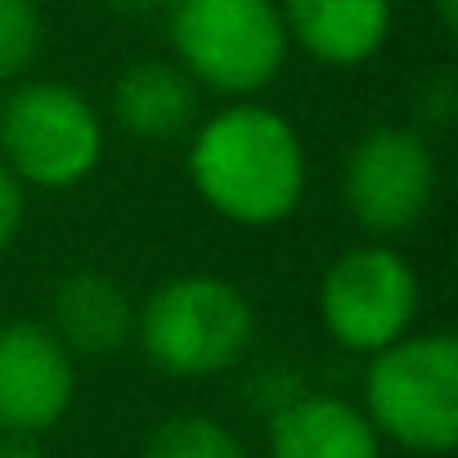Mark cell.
<instances>
[{
  "label": "cell",
  "instance_id": "e0dca14e",
  "mask_svg": "<svg viewBox=\"0 0 458 458\" xmlns=\"http://www.w3.org/2000/svg\"><path fill=\"white\" fill-rule=\"evenodd\" d=\"M0 458H46L37 436H0Z\"/></svg>",
  "mask_w": 458,
  "mask_h": 458
},
{
  "label": "cell",
  "instance_id": "5bb4252c",
  "mask_svg": "<svg viewBox=\"0 0 458 458\" xmlns=\"http://www.w3.org/2000/svg\"><path fill=\"white\" fill-rule=\"evenodd\" d=\"M41 55L37 0H0V81L23 77Z\"/></svg>",
  "mask_w": 458,
  "mask_h": 458
},
{
  "label": "cell",
  "instance_id": "5b68a950",
  "mask_svg": "<svg viewBox=\"0 0 458 458\" xmlns=\"http://www.w3.org/2000/svg\"><path fill=\"white\" fill-rule=\"evenodd\" d=\"M0 162L23 189H72L104 162V122L81 90L28 81L0 104Z\"/></svg>",
  "mask_w": 458,
  "mask_h": 458
},
{
  "label": "cell",
  "instance_id": "7a4b0ae2",
  "mask_svg": "<svg viewBox=\"0 0 458 458\" xmlns=\"http://www.w3.org/2000/svg\"><path fill=\"white\" fill-rule=\"evenodd\" d=\"M135 337L166 377H216L234 369L257 337V310L220 275H175L135 310Z\"/></svg>",
  "mask_w": 458,
  "mask_h": 458
},
{
  "label": "cell",
  "instance_id": "6da1fadb",
  "mask_svg": "<svg viewBox=\"0 0 458 458\" xmlns=\"http://www.w3.org/2000/svg\"><path fill=\"white\" fill-rule=\"evenodd\" d=\"M189 180L216 216L266 229L297 211L306 193V148L284 113L239 99L193 131Z\"/></svg>",
  "mask_w": 458,
  "mask_h": 458
},
{
  "label": "cell",
  "instance_id": "ba28073f",
  "mask_svg": "<svg viewBox=\"0 0 458 458\" xmlns=\"http://www.w3.org/2000/svg\"><path fill=\"white\" fill-rule=\"evenodd\" d=\"M72 395L77 364L46 324H0V436L50 431L72 409Z\"/></svg>",
  "mask_w": 458,
  "mask_h": 458
},
{
  "label": "cell",
  "instance_id": "8992f818",
  "mask_svg": "<svg viewBox=\"0 0 458 458\" xmlns=\"http://www.w3.org/2000/svg\"><path fill=\"white\" fill-rule=\"evenodd\" d=\"M418 301L422 293L413 266L386 243L342 252L319 284V319L328 337L355 355H373L413 333Z\"/></svg>",
  "mask_w": 458,
  "mask_h": 458
},
{
  "label": "cell",
  "instance_id": "d6986e66",
  "mask_svg": "<svg viewBox=\"0 0 458 458\" xmlns=\"http://www.w3.org/2000/svg\"><path fill=\"white\" fill-rule=\"evenodd\" d=\"M436 14H440V28L454 32L458 28V0H436Z\"/></svg>",
  "mask_w": 458,
  "mask_h": 458
},
{
  "label": "cell",
  "instance_id": "277c9868",
  "mask_svg": "<svg viewBox=\"0 0 458 458\" xmlns=\"http://www.w3.org/2000/svg\"><path fill=\"white\" fill-rule=\"evenodd\" d=\"M175 64L216 95L248 99L288 64V28L279 0H175Z\"/></svg>",
  "mask_w": 458,
  "mask_h": 458
},
{
  "label": "cell",
  "instance_id": "52a82bcc",
  "mask_svg": "<svg viewBox=\"0 0 458 458\" xmlns=\"http://www.w3.org/2000/svg\"><path fill=\"white\" fill-rule=\"evenodd\" d=\"M436 153L422 140V131L409 126H373L355 140L346 171H342V198L351 216L377 239L413 229L431 202H436Z\"/></svg>",
  "mask_w": 458,
  "mask_h": 458
},
{
  "label": "cell",
  "instance_id": "8fae6325",
  "mask_svg": "<svg viewBox=\"0 0 458 458\" xmlns=\"http://www.w3.org/2000/svg\"><path fill=\"white\" fill-rule=\"evenodd\" d=\"M270 458H382V436L342 395H293L270 413Z\"/></svg>",
  "mask_w": 458,
  "mask_h": 458
},
{
  "label": "cell",
  "instance_id": "7c38bea8",
  "mask_svg": "<svg viewBox=\"0 0 458 458\" xmlns=\"http://www.w3.org/2000/svg\"><path fill=\"white\" fill-rule=\"evenodd\" d=\"M113 117L144 144L180 140L198 117V86L171 59H140L113 86Z\"/></svg>",
  "mask_w": 458,
  "mask_h": 458
},
{
  "label": "cell",
  "instance_id": "2e32d148",
  "mask_svg": "<svg viewBox=\"0 0 458 458\" xmlns=\"http://www.w3.org/2000/svg\"><path fill=\"white\" fill-rule=\"evenodd\" d=\"M454 108H458V95H454V86H449V77H436L431 86H422V95H418V117L422 122H449L454 117Z\"/></svg>",
  "mask_w": 458,
  "mask_h": 458
},
{
  "label": "cell",
  "instance_id": "9c48e42d",
  "mask_svg": "<svg viewBox=\"0 0 458 458\" xmlns=\"http://www.w3.org/2000/svg\"><path fill=\"white\" fill-rule=\"evenodd\" d=\"M288 41L328 68L369 64L391 37V0H284Z\"/></svg>",
  "mask_w": 458,
  "mask_h": 458
},
{
  "label": "cell",
  "instance_id": "4fadbf2b",
  "mask_svg": "<svg viewBox=\"0 0 458 458\" xmlns=\"http://www.w3.org/2000/svg\"><path fill=\"white\" fill-rule=\"evenodd\" d=\"M144 458H248V449L220 418L171 413L148 431Z\"/></svg>",
  "mask_w": 458,
  "mask_h": 458
},
{
  "label": "cell",
  "instance_id": "ac0fdd59",
  "mask_svg": "<svg viewBox=\"0 0 458 458\" xmlns=\"http://www.w3.org/2000/svg\"><path fill=\"white\" fill-rule=\"evenodd\" d=\"M113 10H122V14H171L175 10V0H113Z\"/></svg>",
  "mask_w": 458,
  "mask_h": 458
},
{
  "label": "cell",
  "instance_id": "3957f363",
  "mask_svg": "<svg viewBox=\"0 0 458 458\" xmlns=\"http://www.w3.org/2000/svg\"><path fill=\"white\" fill-rule=\"evenodd\" d=\"M364 418L409 454L458 445V342L449 333H404L369 355Z\"/></svg>",
  "mask_w": 458,
  "mask_h": 458
},
{
  "label": "cell",
  "instance_id": "9a60e30c",
  "mask_svg": "<svg viewBox=\"0 0 458 458\" xmlns=\"http://www.w3.org/2000/svg\"><path fill=\"white\" fill-rule=\"evenodd\" d=\"M23 211H28V189L19 184V175H14L5 162H0V252L19 239Z\"/></svg>",
  "mask_w": 458,
  "mask_h": 458
},
{
  "label": "cell",
  "instance_id": "30bf717a",
  "mask_svg": "<svg viewBox=\"0 0 458 458\" xmlns=\"http://www.w3.org/2000/svg\"><path fill=\"white\" fill-rule=\"evenodd\" d=\"M46 328L68 346V355L104 360L135 337V301L113 275L77 270L55 284Z\"/></svg>",
  "mask_w": 458,
  "mask_h": 458
}]
</instances>
